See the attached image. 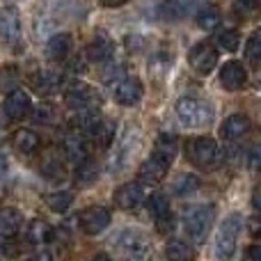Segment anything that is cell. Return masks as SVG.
Listing matches in <instances>:
<instances>
[{"mask_svg":"<svg viewBox=\"0 0 261 261\" xmlns=\"http://www.w3.org/2000/svg\"><path fill=\"white\" fill-rule=\"evenodd\" d=\"M216 220V206L213 204H197V206L186 208L184 227L195 243H204Z\"/></svg>","mask_w":261,"mask_h":261,"instance_id":"obj_1","label":"cell"},{"mask_svg":"<svg viewBox=\"0 0 261 261\" xmlns=\"http://www.w3.org/2000/svg\"><path fill=\"white\" fill-rule=\"evenodd\" d=\"M241 229H243V216L241 213H229L216 234V259L218 261H229L234 257Z\"/></svg>","mask_w":261,"mask_h":261,"instance_id":"obj_2","label":"cell"},{"mask_svg":"<svg viewBox=\"0 0 261 261\" xmlns=\"http://www.w3.org/2000/svg\"><path fill=\"white\" fill-rule=\"evenodd\" d=\"M176 115H179L181 124L190 128H199V126H206L213 117V110L208 108L204 101L193 99V96H181L174 106Z\"/></svg>","mask_w":261,"mask_h":261,"instance_id":"obj_3","label":"cell"},{"mask_svg":"<svg viewBox=\"0 0 261 261\" xmlns=\"http://www.w3.org/2000/svg\"><path fill=\"white\" fill-rule=\"evenodd\" d=\"M218 142L208 135H202V138H195L188 147V158L193 165H197L199 170H211L218 163Z\"/></svg>","mask_w":261,"mask_h":261,"instance_id":"obj_4","label":"cell"},{"mask_svg":"<svg viewBox=\"0 0 261 261\" xmlns=\"http://www.w3.org/2000/svg\"><path fill=\"white\" fill-rule=\"evenodd\" d=\"M110 220H113V216H110V211L106 206H87L85 211L78 216V225H81V229L90 236L101 234L103 229H108Z\"/></svg>","mask_w":261,"mask_h":261,"instance_id":"obj_5","label":"cell"},{"mask_svg":"<svg viewBox=\"0 0 261 261\" xmlns=\"http://www.w3.org/2000/svg\"><path fill=\"white\" fill-rule=\"evenodd\" d=\"M64 101H67V106L73 110H87V108L99 106L101 96L96 94L94 87L85 85V83H73V85L64 92Z\"/></svg>","mask_w":261,"mask_h":261,"instance_id":"obj_6","label":"cell"},{"mask_svg":"<svg viewBox=\"0 0 261 261\" xmlns=\"http://www.w3.org/2000/svg\"><path fill=\"white\" fill-rule=\"evenodd\" d=\"M147 208H149V213L153 216V220H156V227H158L161 234L172 231V227H174V218H172L170 199H167L165 195H161V193L151 195L149 202H147Z\"/></svg>","mask_w":261,"mask_h":261,"instance_id":"obj_7","label":"cell"},{"mask_svg":"<svg viewBox=\"0 0 261 261\" xmlns=\"http://www.w3.org/2000/svg\"><path fill=\"white\" fill-rule=\"evenodd\" d=\"M188 62L197 73L208 76L218 64V50L213 48L211 44H197V46H193V50H190Z\"/></svg>","mask_w":261,"mask_h":261,"instance_id":"obj_8","label":"cell"},{"mask_svg":"<svg viewBox=\"0 0 261 261\" xmlns=\"http://www.w3.org/2000/svg\"><path fill=\"white\" fill-rule=\"evenodd\" d=\"M220 85L222 90L227 92H239L248 85V71H245L243 62L239 60H231V62H225L220 69Z\"/></svg>","mask_w":261,"mask_h":261,"instance_id":"obj_9","label":"cell"},{"mask_svg":"<svg viewBox=\"0 0 261 261\" xmlns=\"http://www.w3.org/2000/svg\"><path fill=\"white\" fill-rule=\"evenodd\" d=\"M30 113H32L30 94L18 90V87L9 92L7 99H5V115H7L9 119H14V122H18V119H25Z\"/></svg>","mask_w":261,"mask_h":261,"instance_id":"obj_10","label":"cell"},{"mask_svg":"<svg viewBox=\"0 0 261 261\" xmlns=\"http://www.w3.org/2000/svg\"><path fill=\"white\" fill-rule=\"evenodd\" d=\"M0 39L5 44H16L21 39V16L14 7L0 9Z\"/></svg>","mask_w":261,"mask_h":261,"instance_id":"obj_11","label":"cell"},{"mask_svg":"<svg viewBox=\"0 0 261 261\" xmlns=\"http://www.w3.org/2000/svg\"><path fill=\"white\" fill-rule=\"evenodd\" d=\"M144 87L138 78H122L119 85L115 87V101L119 106H135L142 101Z\"/></svg>","mask_w":261,"mask_h":261,"instance_id":"obj_12","label":"cell"},{"mask_svg":"<svg viewBox=\"0 0 261 261\" xmlns=\"http://www.w3.org/2000/svg\"><path fill=\"white\" fill-rule=\"evenodd\" d=\"M144 199V190L140 184H124L115 190V204L122 211H135Z\"/></svg>","mask_w":261,"mask_h":261,"instance_id":"obj_13","label":"cell"},{"mask_svg":"<svg viewBox=\"0 0 261 261\" xmlns=\"http://www.w3.org/2000/svg\"><path fill=\"white\" fill-rule=\"evenodd\" d=\"M71 35H67V32H58V35H53L48 39V44H46V58L50 60V62H64L67 60V55L71 53Z\"/></svg>","mask_w":261,"mask_h":261,"instance_id":"obj_14","label":"cell"},{"mask_svg":"<svg viewBox=\"0 0 261 261\" xmlns=\"http://www.w3.org/2000/svg\"><path fill=\"white\" fill-rule=\"evenodd\" d=\"M167 167L170 165H167L165 161H161L158 156H151L140 165L138 176H140V181H144V184H161L167 174Z\"/></svg>","mask_w":261,"mask_h":261,"instance_id":"obj_15","label":"cell"},{"mask_svg":"<svg viewBox=\"0 0 261 261\" xmlns=\"http://www.w3.org/2000/svg\"><path fill=\"white\" fill-rule=\"evenodd\" d=\"M60 81H62V78H60V73L58 71H48V69L37 71V73H32V76H30L32 90H35L37 94H41V96L53 94V92L60 87Z\"/></svg>","mask_w":261,"mask_h":261,"instance_id":"obj_16","label":"cell"},{"mask_svg":"<svg viewBox=\"0 0 261 261\" xmlns=\"http://www.w3.org/2000/svg\"><path fill=\"white\" fill-rule=\"evenodd\" d=\"M138 142H140L138 130H130V128H128L126 135H124V138L117 142V151H115V158H113V163H110V165H113L115 170H119V167L126 165L128 158L133 156L135 147H138Z\"/></svg>","mask_w":261,"mask_h":261,"instance_id":"obj_17","label":"cell"},{"mask_svg":"<svg viewBox=\"0 0 261 261\" xmlns=\"http://www.w3.org/2000/svg\"><path fill=\"white\" fill-rule=\"evenodd\" d=\"M250 130V117L248 115H231L220 126V138L225 140H239Z\"/></svg>","mask_w":261,"mask_h":261,"instance_id":"obj_18","label":"cell"},{"mask_svg":"<svg viewBox=\"0 0 261 261\" xmlns=\"http://www.w3.org/2000/svg\"><path fill=\"white\" fill-rule=\"evenodd\" d=\"M62 153L67 156V161H71V163H83V161H87V144H85V140L81 138L78 133H71V135H67V138L62 140Z\"/></svg>","mask_w":261,"mask_h":261,"instance_id":"obj_19","label":"cell"},{"mask_svg":"<svg viewBox=\"0 0 261 261\" xmlns=\"http://www.w3.org/2000/svg\"><path fill=\"white\" fill-rule=\"evenodd\" d=\"M176 151H179V140L172 133H161L156 138V144H153V156H158L161 161H165L167 165H172Z\"/></svg>","mask_w":261,"mask_h":261,"instance_id":"obj_20","label":"cell"},{"mask_svg":"<svg viewBox=\"0 0 261 261\" xmlns=\"http://www.w3.org/2000/svg\"><path fill=\"white\" fill-rule=\"evenodd\" d=\"M23 227V216L16 208H3L0 211V239H14Z\"/></svg>","mask_w":261,"mask_h":261,"instance_id":"obj_21","label":"cell"},{"mask_svg":"<svg viewBox=\"0 0 261 261\" xmlns=\"http://www.w3.org/2000/svg\"><path fill=\"white\" fill-rule=\"evenodd\" d=\"M87 58L92 62H108L113 58V41L106 35H96L87 46Z\"/></svg>","mask_w":261,"mask_h":261,"instance_id":"obj_22","label":"cell"},{"mask_svg":"<svg viewBox=\"0 0 261 261\" xmlns=\"http://www.w3.org/2000/svg\"><path fill=\"white\" fill-rule=\"evenodd\" d=\"M115 133H117V126H115L113 119H101V117H99V122L94 124V128L90 130L92 140H94L101 149L110 147V144L115 142Z\"/></svg>","mask_w":261,"mask_h":261,"instance_id":"obj_23","label":"cell"},{"mask_svg":"<svg viewBox=\"0 0 261 261\" xmlns=\"http://www.w3.org/2000/svg\"><path fill=\"white\" fill-rule=\"evenodd\" d=\"M12 142L18 153H35L37 149H39V135L32 128H21L14 133Z\"/></svg>","mask_w":261,"mask_h":261,"instance_id":"obj_24","label":"cell"},{"mask_svg":"<svg viewBox=\"0 0 261 261\" xmlns=\"http://www.w3.org/2000/svg\"><path fill=\"white\" fill-rule=\"evenodd\" d=\"M195 23H197V28H202V30H216L218 25H220V9L216 7V5H202L197 12V16H195Z\"/></svg>","mask_w":261,"mask_h":261,"instance_id":"obj_25","label":"cell"},{"mask_svg":"<svg viewBox=\"0 0 261 261\" xmlns=\"http://www.w3.org/2000/svg\"><path fill=\"white\" fill-rule=\"evenodd\" d=\"M28 241H30L32 245H44L50 241V236H53V227L48 225L46 220H32L30 225H28Z\"/></svg>","mask_w":261,"mask_h":261,"instance_id":"obj_26","label":"cell"},{"mask_svg":"<svg viewBox=\"0 0 261 261\" xmlns=\"http://www.w3.org/2000/svg\"><path fill=\"white\" fill-rule=\"evenodd\" d=\"M165 257L170 261H193L195 250L190 248L188 243H184V241L172 239V241H167V245H165Z\"/></svg>","mask_w":261,"mask_h":261,"instance_id":"obj_27","label":"cell"},{"mask_svg":"<svg viewBox=\"0 0 261 261\" xmlns=\"http://www.w3.org/2000/svg\"><path fill=\"white\" fill-rule=\"evenodd\" d=\"M96 122H99V115H96L94 108L78 110V115L71 119V128H73V133H78V135H83V133L90 135V130L94 128Z\"/></svg>","mask_w":261,"mask_h":261,"instance_id":"obj_28","label":"cell"},{"mask_svg":"<svg viewBox=\"0 0 261 261\" xmlns=\"http://www.w3.org/2000/svg\"><path fill=\"white\" fill-rule=\"evenodd\" d=\"M96 179H99V165H96V163H92L90 158L83 161V163H78V167H76V186L85 188V186L94 184Z\"/></svg>","mask_w":261,"mask_h":261,"instance_id":"obj_29","label":"cell"},{"mask_svg":"<svg viewBox=\"0 0 261 261\" xmlns=\"http://www.w3.org/2000/svg\"><path fill=\"white\" fill-rule=\"evenodd\" d=\"M44 202H46V206H48L50 211L64 213V211H69V206L73 204V193L71 190H58V193L46 195Z\"/></svg>","mask_w":261,"mask_h":261,"instance_id":"obj_30","label":"cell"},{"mask_svg":"<svg viewBox=\"0 0 261 261\" xmlns=\"http://www.w3.org/2000/svg\"><path fill=\"white\" fill-rule=\"evenodd\" d=\"M216 46H220V48L227 50V53H234V50L241 46L239 30H234V28H222V30H218L216 32Z\"/></svg>","mask_w":261,"mask_h":261,"instance_id":"obj_31","label":"cell"},{"mask_svg":"<svg viewBox=\"0 0 261 261\" xmlns=\"http://www.w3.org/2000/svg\"><path fill=\"white\" fill-rule=\"evenodd\" d=\"M18 83H21V73L14 64H7L5 69H0V94H9L12 90H16Z\"/></svg>","mask_w":261,"mask_h":261,"instance_id":"obj_32","label":"cell"},{"mask_svg":"<svg viewBox=\"0 0 261 261\" xmlns=\"http://www.w3.org/2000/svg\"><path fill=\"white\" fill-rule=\"evenodd\" d=\"M199 186H202V181H199L195 174H181L179 179L174 181V193L179 195V197H186V195L197 193Z\"/></svg>","mask_w":261,"mask_h":261,"instance_id":"obj_33","label":"cell"},{"mask_svg":"<svg viewBox=\"0 0 261 261\" xmlns=\"http://www.w3.org/2000/svg\"><path fill=\"white\" fill-rule=\"evenodd\" d=\"M245 58H248V62L252 64V67H259L261 62V32H252L248 39V44H245Z\"/></svg>","mask_w":261,"mask_h":261,"instance_id":"obj_34","label":"cell"},{"mask_svg":"<svg viewBox=\"0 0 261 261\" xmlns=\"http://www.w3.org/2000/svg\"><path fill=\"white\" fill-rule=\"evenodd\" d=\"M41 174L50 181H62L67 170H64V165L60 163V158H46L44 165H41Z\"/></svg>","mask_w":261,"mask_h":261,"instance_id":"obj_35","label":"cell"},{"mask_svg":"<svg viewBox=\"0 0 261 261\" xmlns=\"http://www.w3.org/2000/svg\"><path fill=\"white\" fill-rule=\"evenodd\" d=\"M55 117H58V115H55V110L50 108L48 103H41L39 108L35 110V122H39V124H53Z\"/></svg>","mask_w":261,"mask_h":261,"instance_id":"obj_36","label":"cell"},{"mask_svg":"<svg viewBox=\"0 0 261 261\" xmlns=\"http://www.w3.org/2000/svg\"><path fill=\"white\" fill-rule=\"evenodd\" d=\"M122 76H124L122 67H115V64H110V67L106 69L103 73H101V81H103L106 85H113V83H119V81H122Z\"/></svg>","mask_w":261,"mask_h":261,"instance_id":"obj_37","label":"cell"},{"mask_svg":"<svg viewBox=\"0 0 261 261\" xmlns=\"http://www.w3.org/2000/svg\"><path fill=\"white\" fill-rule=\"evenodd\" d=\"M231 3L239 14H252L259 7V0H231Z\"/></svg>","mask_w":261,"mask_h":261,"instance_id":"obj_38","label":"cell"},{"mask_svg":"<svg viewBox=\"0 0 261 261\" xmlns=\"http://www.w3.org/2000/svg\"><path fill=\"white\" fill-rule=\"evenodd\" d=\"M243 261H261V248L259 245H250L243 254Z\"/></svg>","mask_w":261,"mask_h":261,"instance_id":"obj_39","label":"cell"},{"mask_svg":"<svg viewBox=\"0 0 261 261\" xmlns=\"http://www.w3.org/2000/svg\"><path fill=\"white\" fill-rule=\"evenodd\" d=\"M30 261H53V259H50V254L46 252V250H41V252H37V254H35V257H32Z\"/></svg>","mask_w":261,"mask_h":261,"instance_id":"obj_40","label":"cell"},{"mask_svg":"<svg viewBox=\"0 0 261 261\" xmlns=\"http://www.w3.org/2000/svg\"><path fill=\"white\" fill-rule=\"evenodd\" d=\"M101 3H103L106 7H122V5H126L128 0H101Z\"/></svg>","mask_w":261,"mask_h":261,"instance_id":"obj_41","label":"cell"},{"mask_svg":"<svg viewBox=\"0 0 261 261\" xmlns=\"http://www.w3.org/2000/svg\"><path fill=\"white\" fill-rule=\"evenodd\" d=\"M250 161H252V170H257V161H259V149H252V156H250Z\"/></svg>","mask_w":261,"mask_h":261,"instance_id":"obj_42","label":"cell"},{"mask_svg":"<svg viewBox=\"0 0 261 261\" xmlns=\"http://www.w3.org/2000/svg\"><path fill=\"white\" fill-rule=\"evenodd\" d=\"M252 204H254V208H257V211H259V206H261V204H259V188H254V195H252Z\"/></svg>","mask_w":261,"mask_h":261,"instance_id":"obj_43","label":"cell"},{"mask_svg":"<svg viewBox=\"0 0 261 261\" xmlns=\"http://www.w3.org/2000/svg\"><path fill=\"white\" fill-rule=\"evenodd\" d=\"M92 261H113V259H110L108 254H96V257L92 259Z\"/></svg>","mask_w":261,"mask_h":261,"instance_id":"obj_44","label":"cell"},{"mask_svg":"<svg viewBox=\"0 0 261 261\" xmlns=\"http://www.w3.org/2000/svg\"><path fill=\"white\" fill-rule=\"evenodd\" d=\"M5 170H7V163H5V158L0 156V176L5 174Z\"/></svg>","mask_w":261,"mask_h":261,"instance_id":"obj_45","label":"cell"},{"mask_svg":"<svg viewBox=\"0 0 261 261\" xmlns=\"http://www.w3.org/2000/svg\"><path fill=\"white\" fill-rule=\"evenodd\" d=\"M3 257H5V252H3V248H0V261H3Z\"/></svg>","mask_w":261,"mask_h":261,"instance_id":"obj_46","label":"cell"},{"mask_svg":"<svg viewBox=\"0 0 261 261\" xmlns=\"http://www.w3.org/2000/svg\"><path fill=\"white\" fill-rule=\"evenodd\" d=\"M28 261H30V259H28Z\"/></svg>","mask_w":261,"mask_h":261,"instance_id":"obj_47","label":"cell"}]
</instances>
